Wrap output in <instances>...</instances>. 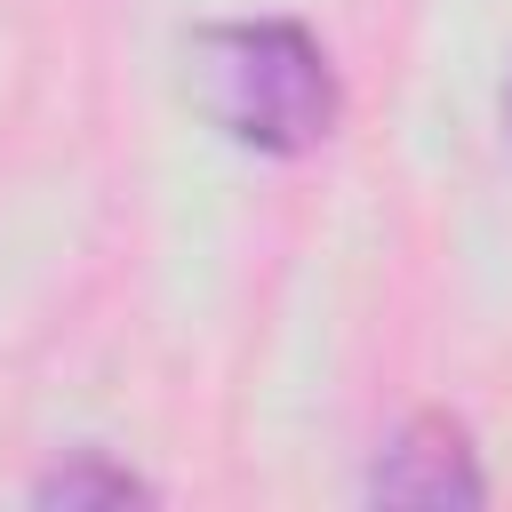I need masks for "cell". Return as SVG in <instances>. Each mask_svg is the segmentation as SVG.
<instances>
[{
    "mask_svg": "<svg viewBox=\"0 0 512 512\" xmlns=\"http://www.w3.org/2000/svg\"><path fill=\"white\" fill-rule=\"evenodd\" d=\"M368 496H376V504H408V512H448V504H480V496H488V472H480L472 432H464L456 416L424 408V416H408V424L376 448Z\"/></svg>",
    "mask_w": 512,
    "mask_h": 512,
    "instance_id": "obj_2",
    "label": "cell"
},
{
    "mask_svg": "<svg viewBox=\"0 0 512 512\" xmlns=\"http://www.w3.org/2000/svg\"><path fill=\"white\" fill-rule=\"evenodd\" d=\"M152 488L120 464V456H104V448H72L64 464H48L40 480H32V504H64V512H88V504H144Z\"/></svg>",
    "mask_w": 512,
    "mask_h": 512,
    "instance_id": "obj_3",
    "label": "cell"
},
{
    "mask_svg": "<svg viewBox=\"0 0 512 512\" xmlns=\"http://www.w3.org/2000/svg\"><path fill=\"white\" fill-rule=\"evenodd\" d=\"M504 136H512V88H504Z\"/></svg>",
    "mask_w": 512,
    "mask_h": 512,
    "instance_id": "obj_4",
    "label": "cell"
},
{
    "mask_svg": "<svg viewBox=\"0 0 512 512\" xmlns=\"http://www.w3.org/2000/svg\"><path fill=\"white\" fill-rule=\"evenodd\" d=\"M184 96L192 112L264 160H304L336 136L344 88L328 48L296 16H224L184 40Z\"/></svg>",
    "mask_w": 512,
    "mask_h": 512,
    "instance_id": "obj_1",
    "label": "cell"
}]
</instances>
